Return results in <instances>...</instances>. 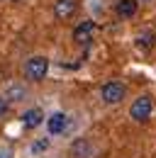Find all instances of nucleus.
I'll use <instances>...</instances> for the list:
<instances>
[{
    "label": "nucleus",
    "mask_w": 156,
    "mask_h": 158,
    "mask_svg": "<svg viewBox=\"0 0 156 158\" xmlns=\"http://www.w3.org/2000/svg\"><path fill=\"white\" fill-rule=\"evenodd\" d=\"M46 71H49V61L44 56H32L24 63V78H29V80H44Z\"/></svg>",
    "instance_id": "1"
},
{
    "label": "nucleus",
    "mask_w": 156,
    "mask_h": 158,
    "mask_svg": "<svg viewBox=\"0 0 156 158\" xmlns=\"http://www.w3.org/2000/svg\"><path fill=\"white\" fill-rule=\"evenodd\" d=\"M151 110H154V100L149 98V95H141V98H136L132 102L129 114H132L134 122H146V119L151 117Z\"/></svg>",
    "instance_id": "2"
},
{
    "label": "nucleus",
    "mask_w": 156,
    "mask_h": 158,
    "mask_svg": "<svg viewBox=\"0 0 156 158\" xmlns=\"http://www.w3.org/2000/svg\"><path fill=\"white\" fill-rule=\"evenodd\" d=\"M100 95H102V100H105L107 105H117V102H122V100H124V95H127V88H124L122 83L112 80V83H105V85H102Z\"/></svg>",
    "instance_id": "3"
},
{
    "label": "nucleus",
    "mask_w": 156,
    "mask_h": 158,
    "mask_svg": "<svg viewBox=\"0 0 156 158\" xmlns=\"http://www.w3.org/2000/svg\"><path fill=\"white\" fill-rule=\"evenodd\" d=\"M46 129H49V134H51V136L63 134V131L68 129V117H66L63 112H54L51 117L46 119Z\"/></svg>",
    "instance_id": "4"
},
{
    "label": "nucleus",
    "mask_w": 156,
    "mask_h": 158,
    "mask_svg": "<svg viewBox=\"0 0 156 158\" xmlns=\"http://www.w3.org/2000/svg\"><path fill=\"white\" fill-rule=\"evenodd\" d=\"M76 10H78V0H56L54 2V15H56L58 20L71 17Z\"/></svg>",
    "instance_id": "5"
},
{
    "label": "nucleus",
    "mask_w": 156,
    "mask_h": 158,
    "mask_svg": "<svg viewBox=\"0 0 156 158\" xmlns=\"http://www.w3.org/2000/svg\"><path fill=\"white\" fill-rule=\"evenodd\" d=\"M93 34H95V24L93 22H80L76 29H73V39L78 44H88V41L93 39Z\"/></svg>",
    "instance_id": "6"
},
{
    "label": "nucleus",
    "mask_w": 156,
    "mask_h": 158,
    "mask_svg": "<svg viewBox=\"0 0 156 158\" xmlns=\"http://www.w3.org/2000/svg\"><path fill=\"white\" fill-rule=\"evenodd\" d=\"M41 122H44V112H41L39 107H32V110H27V112L22 114V124H24L27 129H37Z\"/></svg>",
    "instance_id": "7"
},
{
    "label": "nucleus",
    "mask_w": 156,
    "mask_h": 158,
    "mask_svg": "<svg viewBox=\"0 0 156 158\" xmlns=\"http://www.w3.org/2000/svg\"><path fill=\"white\" fill-rule=\"evenodd\" d=\"M71 153L76 158H93V146H90L85 139H78L76 143L71 146Z\"/></svg>",
    "instance_id": "8"
},
{
    "label": "nucleus",
    "mask_w": 156,
    "mask_h": 158,
    "mask_svg": "<svg viewBox=\"0 0 156 158\" xmlns=\"http://www.w3.org/2000/svg\"><path fill=\"white\" fill-rule=\"evenodd\" d=\"M134 12H136V0H119V2H117V15H119L122 20L132 17Z\"/></svg>",
    "instance_id": "9"
},
{
    "label": "nucleus",
    "mask_w": 156,
    "mask_h": 158,
    "mask_svg": "<svg viewBox=\"0 0 156 158\" xmlns=\"http://www.w3.org/2000/svg\"><path fill=\"white\" fill-rule=\"evenodd\" d=\"M154 41H156L154 32H141V34H139V39H136V46H139V49H144V51H149V49L154 46Z\"/></svg>",
    "instance_id": "10"
},
{
    "label": "nucleus",
    "mask_w": 156,
    "mask_h": 158,
    "mask_svg": "<svg viewBox=\"0 0 156 158\" xmlns=\"http://www.w3.org/2000/svg\"><path fill=\"white\" fill-rule=\"evenodd\" d=\"M7 98L15 100V102H17V100H24V88H22V85H10V88H7Z\"/></svg>",
    "instance_id": "11"
},
{
    "label": "nucleus",
    "mask_w": 156,
    "mask_h": 158,
    "mask_svg": "<svg viewBox=\"0 0 156 158\" xmlns=\"http://www.w3.org/2000/svg\"><path fill=\"white\" fill-rule=\"evenodd\" d=\"M46 146H49V141H46V139H41V141H37V143L32 146V153H39V151H44Z\"/></svg>",
    "instance_id": "12"
},
{
    "label": "nucleus",
    "mask_w": 156,
    "mask_h": 158,
    "mask_svg": "<svg viewBox=\"0 0 156 158\" xmlns=\"http://www.w3.org/2000/svg\"><path fill=\"white\" fill-rule=\"evenodd\" d=\"M7 107H10V102H7V98H0V117L7 112Z\"/></svg>",
    "instance_id": "13"
},
{
    "label": "nucleus",
    "mask_w": 156,
    "mask_h": 158,
    "mask_svg": "<svg viewBox=\"0 0 156 158\" xmlns=\"http://www.w3.org/2000/svg\"><path fill=\"white\" fill-rule=\"evenodd\" d=\"M0 158H7V153H2V156H0Z\"/></svg>",
    "instance_id": "14"
},
{
    "label": "nucleus",
    "mask_w": 156,
    "mask_h": 158,
    "mask_svg": "<svg viewBox=\"0 0 156 158\" xmlns=\"http://www.w3.org/2000/svg\"><path fill=\"white\" fill-rule=\"evenodd\" d=\"M12 2H20V0H12Z\"/></svg>",
    "instance_id": "15"
}]
</instances>
